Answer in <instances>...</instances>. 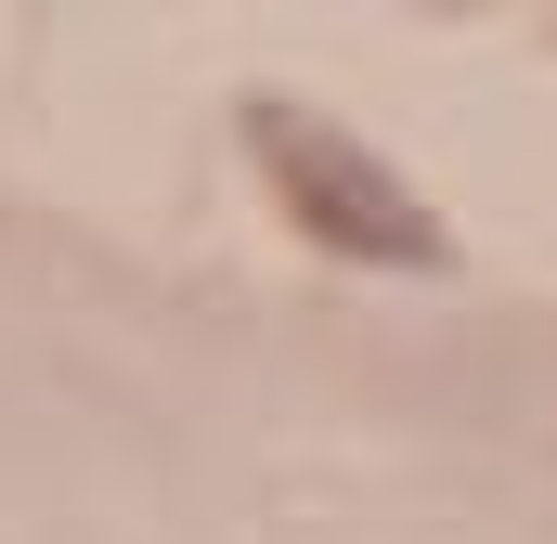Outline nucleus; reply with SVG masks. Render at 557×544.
I'll list each match as a JSON object with an SVG mask.
<instances>
[{"instance_id":"1","label":"nucleus","mask_w":557,"mask_h":544,"mask_svg":"<svg viewBox=\"0 0 557 544\" xmlns=\"http://www.w3.org/2000/svg\"><path fill=\"white\" fill-rule=\"evenodd\" d=\"M260 156L298 182L311 234H337V247H363V260H441V234L416 221V195H403L376 156H350L324 118H285V104H273V118H260Z\"/></svg>"}]
</instances>
